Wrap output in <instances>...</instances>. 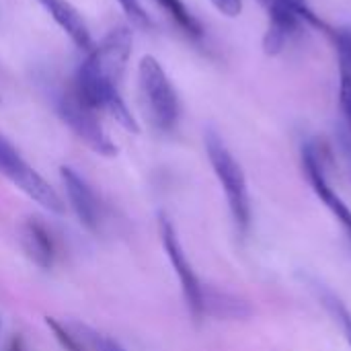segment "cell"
I'll list each match as a JSON object with an SVG mask.
<instances>
[{"instance_id":"obj_1","label":"cell","mask_w":351,"mask_h":351,"mask_svg":"<svg viewBox=\"0 0 351 351\" xmlns=\"http://www.w3.org/2000/svg\"><path fill=\"white\" fill-rule=\"evenodd\" d=\"M132 45L134 35L130 27L121 25L111 29L99 45H93L78 66L72 86L95 111L111 115L123 130L138 134V121L121 95V80L132 56Z\"/></svg>"},{"instance_id":"obj_2","label":"cell","mask_w":351,"mask_h":351,"mask_svg":"<svg viewBox=\"0 0 351 351\" xmlns=\"http://www.w3.org/2000/svg\"><path fill=\"white\" fill-rule=\"evenodd\" d=\"M206 152L214 169V175L222 185L232 222L239 234L245 237L251 228V197H249V185L243 167L239 165L234 154L228 150L224 140L214 130L206 132Z\"/></svg>"},{"instance_id":"obj_3","label":"cell","mask_w":351,"mask_h":351,"mask_svg":"<svg viewBox=\"0 0 351 351\" xmlns=\"http://www.w3.org/2000/svg\"><path fill=\"white\" fill-rule=\"evenodd\" d=\"M140 101L146 117L158 132H173L181 117V105L173 82L154 56H144L138 66Z\"/></svg>"},{"instance_id":"obj_4","label":"cell","mask_w":351,"mask_h":351,"mask_svg":"<svg viewBox=\"0 0 351 351\" xmlns=\"http://www.w3.org/2000/svg\"><path fill=\"white\" fill-rule=\"evenodd\" d=\"M53 107L60 119L97 154L101 156H115L117 146L105 132L99 111H95L70 84L58 88L53 93Z\"/></svg>"},{"instance_id":"obj_5","label":"cell","mask_w":351,"mask_h":351,"mask_svg":"<svg viewBox=\"0 0 351 351\" xmlns=\"http://www.w3.org/2000/svg\"><path fill=\"white\" fill-rule=\"evenodd\" d=\"M267 31L263 35V49L269 56L284 51L288 41L300 31L302 25L325 29V23L311 10L306 0H269L267 4Z\"/></svg>"},{"instance_id":"obj_6","label":"cell","mask_w":351,"mask_h":351,"mask_svg":"<svg viewBox=\"0 0 351 351\" xmlns=\"http://www.w3.org/2000/svg\"><path fill=\"white\" fill-rule=\"evenodd\" d=\"M0 173L41 208L53 214L64 212V204L56 189L16 152V148L4 136H0Z\"/></svg>"},{"instance_id":"obj_7","label":"cell","mask_w":351,"mask_h":351,"mask_svg":"<svg viewBox=\"0 0 351 351\" xmlns=\"http://www.w3.org/2000/svg\"><path fill=\"white\" fill-rule=\"evenodd\" d=\"M158 232H160V241H162V247L167 251V257H169V261H171V265L179 278L187 308H189L191 317L195 321H199V319H204V290H206V286L202 284L195 269L191 267V263L185 255V249L177 237V230L165 214L158 216Z\"/></svg>"},{"instance_id":"obj_8","label":"cell","mask_w":351,"mask_h":351,"mask_svg":"<svg viewBox=\"0 0 351 351\" xmlns=\"http://www.w3.org/2000/svg\"><path fill=\"white\" fill-rule=\"evenodd\" d=\"M302 167L304 173L308 177V183L313 187V191L317 193V197L329 208V212L335 216V220L341 224V228L348 232L351 239V210L350 206L341 199V195L331 187L327 173H325V165H323V156L321 150L315 142H306L302 148Z\"/></svg>"},{"instance_id":"obj_9","label":"cell","mask_w":351,"mask_h":351,"mask_svg":"<svg viewBox=\"0 0 351 351\" xmlns=\"http://www.w3.org/2000/svg\"><path fill=\"white\" fill-rule=\"evenodd\" d=\"M60 177H62L70 208L76 214L78 222L88 232H99L101 224H103V206H101V199L97 197L95 189L88 185V181L82 175H78L70 167H62Z\"/></svg>"},{"instance_id":"obj_10","label":"cell","mask_w":351,"mask_h":351,"mask_svg":"<svg viewBox=\"0 0 351 351\" xmlns=\"http://www.w3.org/2000/svg\"><path fill=\"white\" fill-rule=\"evenodd\" d=\"M45 12L56 21V25L72 39V43L78 49L90 51L93 49V35L82 19V14L68 2V0H37Z\"/></svg>"},{"instance_id":"obj_11","label":"cell","mask_w":351,"mask_h":351,"mask_svg":"<svg viewBox=\"0 0 351 351\" xmlns=\"http://www.w3.org/2000/svg\"><path fill=\"white\" fill-rule=\"evenodd\" d=\"M21 243L29 259L41 269H49L56 261V241L39 218H29L21 226Z\"/></svg>"},{"instance_id":"obj_12","label":"cell","mask_w":351,"mask_h":351,"mask_svg":"<svg viewBox=\"0 0 351 351\" xmlns=\"http://www.w3.org/2000/svg\"><path fill=\"white\" fill-rule=\"evenodd\" d=\"M337 62H339V105L351 132V27H339L333 31Z\"/></svg>"},{"instance_id":"obj_13","label":"cell","mask_w":351,"mask_h":351,"mask_svg":"<svg viewBox=\"0 0 351 351\" xmlns=\"http://www.w3.org/2000/svg\"><path fill=\"white\" fill-rule=\"evenodd\" d=\"M206 315L216 317V319H245L251 315V306L245 300L228 292L206 288L204 290V317Z\"/></svg>"},{"instance_id":"obj_14","label":"cell","mask_w":351,"mask_h":351,"mask_svg":"<svg viewBox=\"0 0 351 351\" xmlns=\"http://www.w3.org/2000/svg\"><path fill=\"white\" fill-rule=\"evenodd\" d=\"M160 8H165L169 12V16L189 35L199 39L204 35V29L199 25V21L191 14V10L181 2V0H154Z\"/></svg>"},{"instance_id":"obj_15","label":"cell","mask_w":351,"mask_h":351,"mask_svg":"<svg viewBox=\"0 0 351 351\" xmlns=\"http://www.w3.org/2000/svg\"><path fill=\"white\" fill-rule=\"evenodd\" d=\"M317 292H319V298H321L323 306H325V308L335 317V321L341 325L343 335H346V339H348V343H350L351 348V313L346 308V304H343L331 290L321 288V284H317Z\"/></svg>"},{"instance_id":"obj_16","label":"cell","mask_w":351,"mask_h":351,"mask_svg":"<svg viewBox=\"0 0 351 351\" xmlns=\"http://www.w3.org/2000/svg\"><path fill=\"white\" fill-rule=\"evenodd\" d=\"M45 323H47V327L53 331V335H56V339L60 341V346L64 348L66 351H84V343H82V339H80V335H74V333H70L64 325H60L56 319H51V317H47L45 319Z\"/></svg>"},{"instance_id":"obj_17","label":"cell","mask_w":351,"mask_h":351,"mask_svg":"<svg viewBox=\"0 0 351 351\" xmlns=\"http://www.w3.org/2000/svg\"><path fill=\"white\" fill-rule=\"evenodd\" d=\"M117 2H119L121 10L128 14L132 25H136L140 29H148L152 25L150 16H148V12H146V8L142 6L140 0H117Z\"/></svg>"},{"instance_id":"obj_18","label":"cell","mask_w":351,"mask_h":351,"mask_svg":"<svg viewBox=\"0 0 351 351\" xmlns=\"http://www.w3.org/2000/svg\"><path fill=\"white\" fill-rule=\"evenodd\" d=\"M80 337H84L86 343L95 351H128L123 350L117 341H113L105 335H99V333H88V335H80Z\"/></svg>"},{"instance_id":"obj_19","label":"cell","mask_w":351,"mask_h":351,"mask_svg":"<svg viewBox=\"0 0 351 351\" xmlns=\"http://www.w3.org/2000/svg\"><path fill=\"white\" fill-rule=\"evenodd\" d=\"M224 16H239L243 12V0H210Z\"/></svg>"},{"instance_id":"obj_20","label":"cell","mask_w":351,"mask_h":351,"mask_svg":"<svg viewBox=\"0 0 351 351\" xmlns=\"http://www.w3.org/2000/svg\"><path fill=\"white\" fill-rule=\"evenodd\" d=\"M337 142H339V150H341V154H343V160H346V165H348V171H350L351 177V132L348 128H346V130H339Z\"/></svg>"},{"instance_id":"obj_21","label":"cell","mask_w":351,"mask_h":351,"mask_svg":"<svg viewBox=\"0 0 351 351\" xmlns=\"http://www.w3.org/2000/svg\"><path fill=\"white\" fill-rule=\"evenodd\" d=\"M259 2H261V4H265V6L269 4V0H259Z\"/></svg>"}]
</instances>
